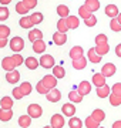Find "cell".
<instances>
[{"mask_svg":"<svg viewBox=\"0 0 121 128\" xmlns=\"http://www.w3.org/2000/svg\"><path fill=\"white\" fill-rule=\"evenodd\" d=\"M10 48L14 53H20L24 48V40L22 37H14V38H12L10 40Z\"/></svg>","mask_w":121,"mask_h":128,"instance_id":"6da1fadb","label":"cell"},{"mask_svg":"<svg viewBox=\"0 0 121 128\" xmlns=\"http://www.w3.org/2000/svg\"><path fill=\"white\" fill-rule=\"evenodd\" d=\"M27 114L32 118H40L43 114V108L38 104H30L27 107Z\"/></svg>","mask_w":121,"mask_h":128,"instance_id":"7a4b0ae2","label":"cell"},{"mask_svg":"<svg viewBox=\"0 0 121 128\" xmlns=\"http://www.w3.org/2000/svg\"><path fill=\"white\" fill-rule=\"evenodd\" d=\"M40 66L43 68H53L54 67V57L50 54H43L40 57Z\"/></svg>","mask_w":121,"mask_h":128,"instance_id":"3957f363","label":"cell"},{"mask_svg":"<svg viewBox=\"0 0 121 128\" xmlns=\"http://www.w3.org/2000/svg\"><path fill=\"white\" fill-rule=\"evenodd\" d=\"M46 98L50 102H58V101L61 100V92H60V90H57L56 87L54 88H50V91L46 94Z\"/></svg>","mask_w":121,"mask_h":128,"instance_id":"277c9868","label":"cell"},{"mask_svg":"<svg viewBox=\"0 0 121 128\" xmlns=\"http://www.w3.org/2000/svg\"><path fill=\"white\" fill-rule=\"evenodd\" d=\"M64 114L61 115V114H54L53 117H51V122L50 125L53 128H63L64 127Z\"/></svg>","mask_w":121,"mask_h":128,"instance_id":"5b68a950","label":"cell"},{"mask_svg":"<svg viewBox=\"0 0 121 128\" xmlns=\"http://www.w3.org/2000/svg\"><path fill=\"white\" fill-rule=\"evenodd\" d=\"M116 71H117V67L112 63L104 64V66H102V68H101V73L104 74L106 77H112V76L116 74Z\"/></svg>","mask_w":121,"mask_h":128,"instance_id":"8992f818","label":"cell"},{"mask_svg":"<svg viewBox=\"0 0 121 128\" xmlns=\"http://www.w3.org/2000/svg\"><path fill=\"white\" fill-rule=\"evenodd\" d=\"M66 41H67V34H66V33L56 32L53 34V43H54V44L63 46V44H66Z\"/></svg>","mask_w":121,"mask_h":128,"instance_id":"52a82bcc","label":"cell"},{"mask_svg":"<svg viewBox=\"0 0 121 128\" xmlns=\"http://www.w3.org/2000/svg\"><path fill=\"white\" fill-rule=\"evenodd\" d=\"M2 67H3V70H6V71H12V70H14L17 66L14 63L13 57H4V58L2 60Z\"/></svg>","mask_w":121,"mask_h":128,"instance_id":"ba28073f","label":"cell"},{"mask_svg":"<svg viewBox=\"0 0 121 128\" xmlns=\"http://www.w3.org/2000/svg\"><path fill=\"white\" fill-rule=\"evenodd\" d=\"M6 80H7V82H10V84H17L19 80H20V73L16 68L12 70V71H7V74H6Z\"/></svg>","mask_w":121,"mask_h":128,"instance_id":"9c48e42d","label":"cell"},{"mask_svg":"<svg viewBox=\"0 0 121 128\" xmlns=\"http://www.w3.org/2000/svg\"><path fill=\"white\" fill-rule=\"evenodd\" d=\"M61 112L66 115V117H73L76 114V107H74V102H67L61 107Z\"/></svg>","mask_w":121,"mask_h":128,"instance_id":"30bf717a","label":"cell"},{"mask_svg":"<svg viewBox=\"0 0 121 128\" xmlns=\"http://www.w3.org/2000/svg\"><path fill=\"white\" fill-rule=\"evenodd\" d=\"M77 91L81 94V96H87V94H90V91H91V84H90L88 81H81L78 84V87H77Z\"/></svg>","mask_w":121,"mask_h":128,"instance_id":"8fae6325","label":"cell"},{"mask_svg":"<svg viewBox=\"0 0 121 128\" xmlns=\"http://www.w3.org/2000/svg\"><path fill=\"white\" fill-rule=\"evenodd\" d=\"M106 76L102 73H97V74H93V84L96 87H102L106 86Z\"/></svg>","mask_w":121,"mask_h":128,"instance_id":"7c38bea8","label":"cell"},{"mask_svg":"<svg viewBox=\"0 0 121 128\" xmlns=\"http://www.w3.org/2000/svg\"><path fill=\"white\" fill-rule=\"evenodd\" d=\"M43 81H44V84L48 88H54L57 86V77L54 74H47V76H44L43 77Z\"/></svg>","mask_w":121,"mask_h":128,"instance_id":"4fadbf2b","label":"cell"},{"mask_svg":"<svg viewBox=\"0 0 121 128\" xmlns=\"http://www.w3.org/2000/svg\"><path fill=\"white\" fill-rule=\"evenodd\" d=\"M87 63H88V60L86 58V57H78V58L73 60V67H74L76 70H83L87 67Z\"/></svg>","mask_w":121,"mask_h":128,"instance_id":"5bb4252c","label":"cell"},{"mask_svg":"<svg viewBox=\"0 0 121 128\" xmlns=\"http://www.w3.org/2000/svg\"><path fill=\"white\" fill-rule=\"evenodd\" d=\"M33 51L34 53H38V54H43V51H46V43H44L43 38L36 40L33 43Z\"/></svg>","mask_w":121,"mask_h":128,"instance_id":"9a60e30c","label":"cell"},{"mask_svg":"<svg viewBox=\"0 0 121 128\" xmlns=\"http://www.w3.org/2000/svg\"><path fill=\"white\" fill-rule=\"evenodd\" d=\"M101 57H102V56H100V54L97 53L96 47H94V48H90V50H88V61H90V63H94V64L101 63Z\"/></svg>","mask_w":121,"mask_h":128,"instance_id":"2e32d148","label":"cell"},{"mask_svg":"<svg viewBox=\"0 0 121 128\" xmlns=\"http://www.w3.org/2000/svg\"><path fill=\"white\" fill-rule=\"evenodd\" d=\"M106 14H107L108 17H111V18H114V17H118V14H120V12H118V7H117L116 4H108V6H106Z\"/></svg>","mask_w":121,"mask_h":128,"instance_id":"e0dca14e","label":"cell"},{"mask_svg":"<svg viewBox=\"0 0 121 128\" xmlns=\"http://www.w3.org/2000/svg\"><path fill=\"white\" fill-rule=\"evenodd\" d=\"M24 64H26V67L28 70H36L40 66V60L34 58V57H27V58L24 60Z\"/></svg>","mask_w":121,"mask_h":128,"instance_id":"ac0fdd59","label":"cell"},{"mask_svg":"<svg viewBox=\"0 0 121 128\" xmlns=\"http://www.w3.org/2000/svg\"><path fill=\"white\" fill-rule=\"evenodd\" d=\"M68 54H70L71 60H76V58H78V57H83V56H84V50H83V47L74 46V47H71V50H70Z\"/></svg>","mask_w":121,"mask_h":128,"instance_id":"d6986e66","label":"cell"},{"mask_svg":"<svg viewBox=\"0 0 121 128\" xmlns=\"http://www.w3.org/2000/svg\"><path fill=\"white\" fill-rule=\"evenodd\" d=\"M40 38H43V32L42 30H38V28H32L30 32H28V40L30 41H34L36 40H40Z\"/></svg>","mask_w":121,"mask_h":128,"instance_id":"ffe728a7","label":"cell"},{"mask_svg":"<svg viewBox=\"0 0 121 128\" xmlns=\"http://www.w3.org/2000/svg\"><path fill=\"white\" fill-rule=\"evenodd\" d=\"M12 117H13V111H12V108H0V121H10L12 120Z\"/></svg>","mask_w":121,"mask_h":128,"instance_id":"44dd1931","label":"cell"},{"mask_svg":"<svg viewBox=\"0 0 121 128\" xmlns=\"http://www.w3.org/2000/svg\"><path fill=\"white\" fill-rule=\"evenodd\" d=\"M68 98H70V101L74 102V104H78V102L83 101V96H81L77 90H71V91L68 92Z\"/></svg>","mask_w":121,"mask_h":128,"instance_id":"7402d4cb","label":"cell"},{"mask_svg":"<svg viewBox=\"0 0 121 128\" xmlns=\"http://www.w3.org/2000/svg\"><path fill=\"white\" fill-rule=\"evenodd\" d=\"M70 30L68 28V24H67V20L64 17H60V20L57 22V32H61V33H67Z\"/></svg>","mask_w":121,"mask_h":128,"instance_id":"603a6c76","label":"cell"},{"mask_svg":"<svg viewBox=\"0 0 121 128\" xmlns=\"http://www.w3.org/2000/svg\"><path fill=\"white\" fill-rule=\"evenodd\" d=\"M19 125L20 127H23V128H27L32 125V117L30 115H20L19 117Z\"/></svg>","mask_w":121,"mask_h":128,"instance_id":"cb8c5ba5","label":"cell"},{"mask_svg":"<svg viewBox=\"0 0 121 128\" xmlns=\"http://www.w3.org/2000/svg\"><path fill=\"white\" fill-rule=\"evenodd\" d=\"M66 20H67L68 28H77L80 26V20L77 16H68V17H66Z\"/></svg>","mask_w":121,"mask_h":128,"instance_id":"d4e9b609","label":"cell"},{"mask_svg":"<svg viewBox=\"0 0 121 128\" xmlns=\"http://www.w3.org/2000/svg\"><path fill=\"white\" fill-rule=\"evenodd\" d=\"M96 50L100 56H106L110 51V46H108V41L107 43H101V44H96Z\"/></svg>","mask_w":121,"mask_h":128,"instance_id":"484cf974","label":"cell"},{"mask_svg":"<svg viewBox=\"0 0 121 128\" xmlns=\"http://www.w3.org/2000/svg\"><path fill=\"white\" fill-rule=\"evenodd\" d=\"M84 124H83V121L78 118V117H70V120H68V127L70 128H81Z\"/></svg>","mask_w":121,"mask_h":128,"instance_id":"4316f807","label":"cell"},{"mask_svg":"<svg viewBox=\"0 0 121 128\" xmlns=\"http://www.w3.org/2000/svg\"><path fill=\"white\" fill-rule=\"evenodd\" d=\"M84 4L88 7L91 13H94V12H97V10L100 9V2H98V0H86Z\"/></svg>","mask_w":121,"mask_h":128,"instance_id":"83f0119b","label":"cell"},{"mask_svg":"<svg viewBox=\"0 0 121 128\" xmlns=\"http://www.w3.org/2000/svg\"><path fill=\"white\" fill-rule=\"evenodd\" d=\"M33 22L32 18H30V16H24V17L20 18V27L22 28H33Z\"/></svg>","mask_w":121,"mask_h":128,"instance_id":"f1b7e54d","label":"cell"},{"mask_svg":"<svg viewBox=\"0 0 121 128\" xmlns=\"http://www.w3.org/2000/svg\"><path fill=\"white\" fill-rule=\"evenodd\" d=\"M57 14H58L60 17H64V18L68 17V16H70V9L64 4H58L57 6Z\"/></svg>","mask_w":121,"mask_h":128,"instance_id":"f546056e","label":"cell"},{"mask_svg":"<svg viewBox=\"0 0 121 128\" xmlns=\"http://www.w3.org/2000/svg\"><path fill=\"white\" fill-rule=\"evenodd\" d=\"M97 96L100 98H106V97L110 96V87H108L107 84L106 86H102V87H97Z\"/></svg>","mask_w":121,"mask_h":128,"instance_id":"4dcf8cb0","label":"cell"},{"mask_svg":"<svg viewBox=\"0 0 121 128\" xmlns=\"http://www.w3.org/2000/svg\"><path fill=\"white\" fill-rule=\"evenodd\" d=\"M84 125H86L87 128H98L100 122L94 120L93 115H90V117H87V118H86V121H84Z\"/></svg>","mask_w":121,"mask_h":128,"instance_id":"1f68e13d","label":"cell"},{"mask_svg":"<svg viewBox=\"0 0 121 128\" xmlns=\"http://www.w3.org/2000/svg\"><path fill=\"white\" fill-rule=\"evenodd\" d=\"M16 12L19 14H23V16H26V14L30 12V9H28L27 6L24 4V2H19L17 4H16Z\"/></svg>","mask_w":121,"mask_h":128,"instance_id":"d6a6232c","label":"cell"},{"mask_svg":"<svg viewBox=\"0 0 121 128\" xmlns=\"http://www.w3.org/2000/svg\"><path fill=\"white\" fill-rule=\"evenodd\" d=\"M13 107V98H10V97H3L2 100H0V108H12Z\"/></svg>","mask_w":121,"mask_h":128,"instance_id":"836d02e7","label":"cell"},{"mask_svg":"<svg viewBox=\"0 0 121 128\" xmlns=\"http://www.w3.org/2000/svg\"><path fill=\"white\" fill-rule=\"evenodd\" d=\"M53 74H54L57 78H64V76H66L64 67H63V66H54V67H53Z\"/></svg>","mask_w":121,"mask_h":128,"instance_id":"e575fe53","label":"cell"},{"mask_svg":"<svg viewBox=\"0 0 121 128\" xmlns=\"http://www.w3.org/2000/svg\"><path fill=\"white\" fill-rule=\"evenodd\" d=\"M36 90H37L38 94H44V96H46L48 91H50V88L47 87L46 84H44V81H43V80H40V81L37 82V86H36Z\"/></svg>","mask_w":121,"mask_h":128,"instance_id":"d590c367","label":"cell"},{"mask_svg":"<svg viewBox=\"0 0 121 128\" xmlns=\"http://www.w3.org/2000/svg\"><path fill=\"white\" fill-rule=\"evenodd\" d=\"M91 115H93L94 120H96V121H98L100 124H101L102 121L106 120V112H104L102 110H94V111H93V114H91Z\"/></svg>","mask_w":121,"mask_h":128,"instance_id":"8d00e7d4","label":"cell"},{"mask_svg":"<svg viewBox=\"0 0 121 128\" xmlns=\"http://www.w3.org/2000/svg\"><path fill=\"white\" fill-rule=\"evenodd\" d=\"M108 98H110V104H111L112 107H118V105H121V96L111 92V96H108Z\"/></svg>","mask_w":121,"mask_h":128,"instance_id":"74e56055","label":"cell"},{"mask_svg":"<svg viewBox=\"0 0 121 128\" xmlns=\"http://www.w3.org/2000/svg\"><path fill=\"white\" fill-rule=\"evenodd\" d=\"M91 14H93V13L90 12V9H88L86 4H84V6H80V7H78V16H80V17L87 18V17H90Z\"/></svg>","mask_w":121,"mask_h":128,"instance_id":"f35d334b","label":"cell"},{"mask_svg":"<svg viewBox=\"0 0 121 128\" xmlns=\"http://www.w3.org/2000/svg\"><path fill=\"white\" fill-rule=\"evenodd\" d=\"M20 88H22V91H23V94H24V96H28V94H32L33 87H32V84H30L28 81L22 82V84H20Z\"/></svg>","mask_w":121,"mask_h":128,"instance_id":"ab89813d","label":"cell"},{"mask_svg":"<svg viewBox=\"0 0 121 128\" xmlns=\"http://www.w3.org/2000/svg\"><path fill=\"white\" fill-rule=\"evenodd\" d=\"M30 18H32V22H33V24H34V26H36V24H40L43 22V13H33L32 16H30Z\"/></svg>","mask_w":121,"mask_h":128,"instance_id":"60d3db41","label":"cell"},{"mask_svg":"<svg viewBox=\"0 0 121 128\" xmlns=\"http://www.w3.org/2000/svg\"><path fill=\"white\" fill-rule=\"evenodd\" d=\"M84 24H86L87 27H94V26L97 24V17H96L94 14H91L90 17L84 18Z\"/></svg>","mask_w":121,"mask_h":128,"instance_id":"b9f144b4","label":"cell"},{"mask_svg":"<svg viewBox=\"0 0 121 128\" xmlns=\"http://www.w3.org/2000/svg\"><path fill=\"white\" fill-rule=\"evenodd\" d=\"M10 16V12L9 9L6 7V6H2L0 7V22H4V20H7Z\"/></svg>","mask_w":121,"mask_h":128,"instance_id":"7bdbcfd3","label":"cell"},{"mask_svg":"<svg viewBox=\"0 0 121 128\" xmlns=\"http://www.w3.org/2000/svg\"><path fill=\"white\" fill-rule=\"evenodd\" d=\"M110 27H111L112 32H120L121 30V23L118 22V18L117 17L111 18V22H110Z\"/></svg>","mask_w":121,"mask_h":128,"instance_id":"ee69618b","label":"cell"},{"mask_svg":"<svg viewBox=\"0 0 121 128\" xmlns=\"http://www.w3.org/2000/svg\"><path fill=\"white\" fill-rule=\"evenodd\" d=\"M12 94H13V97L16 98V100H22L23 97H26V96L23 94V91H22V88H20V87L13 88V92H12Z\"/></svg>","mask_w":121,"mask_h":128,"instance_id":"f6af8a7d","label":"cell"},{"mask_svg":"<svg viewBox=\"0 0 121 128\" xmlns=\"http://www.w3.org/2000/svg\"><path fill=\"white\" fill-rule=\"evenodd\" d=\"M12 57H13L14 63H16V66H17V67H19V66H22V64H24V58L22 57V54H20V53H14Z\"/></svg>","mask_w":121,"mask_h":128,"instance_id":"bcb514c9","label":"cell"},{"mask_svg":"<svg viewBox=\"0 0 121 128\" xmlns=\"http://www.w3.org/2000/svg\"><path fill=\"white\" fill-rule=\"evenodd\" d=\"M9 34H10V28L7 27V26H4V24H0V37L7 38Z\"/></svg>","mask_w":121,"mask_h":128,"instance_id":"7dc6e473","label":"cell"},{"mask_svg":"<svg viewBox=\"0 0 121 128\" xmlns=\"http://www.w3.org/2000/svg\"><path fill=\"white\" fill-rule=\"evenodd\" d=\"M107 36L106 34H98L96 36V44H101V43H107Z\"/></svg>","mask_w":121,"mask_h":128,"instance_id":"c3c4849f","label":"cell"},{"mask_svg":"<svg viewBox=\"0 0 121 128\" xmlns=\"http://www.w3.org/2000/svg\"><path fill=\"white\" fill-rule=\"evenodd\" d=\"M111 92H114V94H118V96H121V82H116V84L112 86Z\"/></svg>","mask_w":121,"mask_h":128,"instance_id":"681fc988","label":"cell"},{"mask_svg":"<svg viewBox=\"0 0 121 128\" xmlns=\"http://www.w3.org/2000/svg\"><path fill=\"white\" fill-rule=\"evenodd\" d=\"M23 2H24V4L27 6L30 10L34 9V7L37 6V0H23Z\"/></svg>","mask_w":121,"mask_h":128,"instance_id":"f907efd6","label":"cell"},{"mask_svg":"<svg viewBox=\"0 0 121 128\" xmlns=\"http://www.w3.org/2000/svg\"><path fill=\"white\" fill-rule=\"evenodd\" d=\"M7 46V38L4 37H0V48H3V47Z\"/></svg>","mask_w":121,"mask_h":128,"instance_id":"816d5d0a","label":"cell"},{"mask_svg":"<svg viewBox=\"0 0 121 128\" xmlns=\"http://www.w3.org/2000/svg\"><path fill=\"white\" fill-rule=\"evenodd\" d=\"M116 54L121 58V43H120V44H117V47H116Z\"/></svg>","mask_w":121,"mask_h":128,"instance_id":"f5cc1de1","label":"cell"},{"mask_svg":"<svg viewBox=\"0 0 121 128\" xmlns=\"http://www.w3.org/2000/svg\"><path fill=\"white\" fill-rule=\"evenodd\" d=\"M112 128H121V121H116L112 124Z\"/></svg>","mask_w":121,"mask_h":128,"instance_id":"db71d44e","label":"cell"},{"mask_svg":"<svg viewBox=\"0 0 121 128\" xmlns=\"http://www.w3.org/2000/svg\"><path fill=\"white\" fill-rule=\"evenodd\" d=\"M10 2H12V0H0V3H2V4H3V6H6V4H9Z\"/></svg>","mask_w":121,"mask_h":128,"instance_id":"11a10c76","label":"cell"},{"mask_svg":"<svg viewBox=\"0 0 121 128\" xmlns=\"http://www.w3.org/2000/svg\"><path fill=\"white\" fill-rule=\"evenodd\" d=\"M117 18H118V22H120V23H121V13L118 14V17H117Z\"/></svg>","mask_w":121,"mask_h":128,"instance_id":"9f6ffc18","label":"cell"}]
</instances>
